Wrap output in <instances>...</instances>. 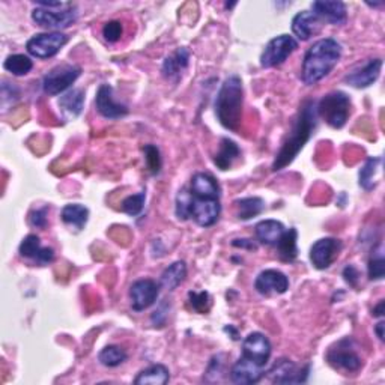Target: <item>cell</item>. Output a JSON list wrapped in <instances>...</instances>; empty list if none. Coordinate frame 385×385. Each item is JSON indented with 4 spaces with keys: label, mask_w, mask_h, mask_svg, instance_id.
I'll list each match as a JSON object with an SVG mask.
<instances>
[{
    "label": "cell",
    "mask_w": 385,
    "mask_h": 385,
    "mask_svg": "<svg viewBox=\"0 0 385 385\" xmlns=\"http://www.w3.org/2000/svg\"><path fill=\"white\" fill-rule=\"evenodd\" d=\"M232 246L238 248H247V250H256V244L252 239H234L232 241Z\"/></svg>",
    "instance_id": "obj_42"
},
{
    "label": "cell",
    "mask_w": 385,
    "mask_h": 385,
    "mask_svg": "<svg viewBox=\"0 0 385 385\" xmlns=\"http://www.w3.org/2000/svg\"><path fill=\"white\" fill-rule=\"evenodd\" d=\"M298 232L295 228H291L289 230H284L280 241L277 243V252H279V257L284 262H292L295 257L298 256Z\"/></svg>",
    "instance_id": "obj_29"
},
{
    "label": "cell",
    "mask_w": 385,
    "mask_h": 385,
    "mask_svg": "<svg viewBox=\"0 0 385 385\" xmlns=\"http://www.w3.org/2000/svg\"><path fill=\"white\" fill-rule=\"evenodd\" d=\"M241 151L237 143L230 139H221L219 152L214 157V163L220 170H229L234 164V161L239 157Z\"/></svg>",
    "instance_id": "obj_28"
},
{
    "label": "cell",
    "mask_w": 385,
    "mask_h": 385,
    "mask_svg": "<svg viewBox=\"0 0 385 385\" xmlns=\"http://www.w3.org/2000/svg\"><path fill=\"white\" fill-rule=\"evenodd\" d=\"M310 367H300L288 358H280L274 366L268 370V378L273 384H302L307 381Z\"/></svg>",
    "instance_id": "obj_11"
},
{
    "label": "cell",
    "mask_w": 385,
    "mask_h": 385,
    "mask_svg": "<svg viewBox=\"0 0 385 385\" xmlns=\"http://www.w3.org/2000/svg\"><path fill=\"white\" fill-rule=\"evenodd\" d=\"M298 49V42L291 35H280L266 44L261 55L262 68H274L282 65L292 53Z\"/></svg>",
    "instance_id": "obj_10"
},
{
    "label": "cell",
    "mask_w": 385,
    "mask_h": 385,
    "mask_svg": "<svg viewBox=\"0 0 385 385\" xmlns=\"http://www.w3.org/2000/svg\"><path fill=\"white\" fill-rule=\"evenodd\" d=\"M316 121H318L316 103L313 100L304 101L300 109L298 118L295 119L292 131L289 132L288 139L284 140L279 154L275 155V160L273 163L274 172H279V170L284 169L286 166L291 164L295 158H297L300 151L309 142L313 131H315Z\"/></svg>",
    "instance_id": "obj_1"
},
{
    "label": "cell",
    "mask_w": 385,
    "mask_h": 385,
    "mask_svg": "<svg viewBox=\"0 0 385 385\" xmlns=\"http://www.w3.org/2000/svg\"><path fill=\"white\" fill-rule=\"evenodd\" d=\"M382 163V158L375 157L366 161V164L360 170V185L366 191H370L376 187V175L379 173V166Z\"/></svg>",
    "instance_id": "obj_32"
},
{
    "label": "cell",
    "mask_w": 385,
    "mask_h": 385,
    "mask_svg": "<svg viewBox=\"0 0 385 385\" xmlns=\"http://www.w3.org/2000/svg\"><path fill=\"white\" fill-rule=\"evenodd\" d=\"M342 58V46L333 38L316 41L307 50L302 60L301 80L304 85L313 86L324 80Z\"/></svg>",
    "instance_id": "obj_2"
},
{
    "label": "cell",
    "mask_w": 385,
    "mask_h": 385,
    "mask_svg": "<svg viewBox=\"0 0 385 385\" xmlns=\"http://www.w3.org/2000/svg\"><path fill=\"white\" fill-rule=\"evenodd\" d=\"M235 207L238 209L239 220H252L264 212L265 202L261 198H244L237 200Z\"/></svg>",
    "instance_id": "obj_31"
},
{
    "label": "cell",
    "mask_w": 385,
    "mask_h": 385,
    "mask_svg": "<svg viewBox=\"0 0 385 385\" xmlns=\"http://www.w3.org/2000/svg\"><path fill=\"white\" fill-rule=\"evenodd\" d=\"M80 74H82V68L71 64H64L53 68L42 80L44 92L51 96L65 92L69 86L76 83Z\"/></svg>",
    "instance_id": "obj_8"
},
{
    "label": "cell",
    "mask_w": 385,
    "mask_h": 385,
    "mask_svg": "<svg viewBox=\"0 0 385 385\" xmlns=\"http://www.w3.org/2000/svg\"><path fill=\"white\" fill-rule=\"evenodd\" d=\"M188 300H190V304L193 310H196L198 313H207L211 307V297L208 292H190L188 293Z\"/></svg>",
    "instance_id": "obj_37"
},
{
    "label": "cell",
    "mask_w": 385,
    "mask_h": 385,
    "mask_svg": "<svg viewBox=\"0 0 385 385\" xmlns=\"http://www.w3.org/2000/svg\"><path fill=\"white\" fill-rule=\"evenodd\" d=\"M68 42V37L60 32L37 33L26 44V49L31 56L37 59H50L56 56Z\"/></svg>",
    "instance_id": "obj_7"
},
{
    "label": "cell",
    "mask_w": 385,
    "mask_h": 385,
    "mask_svg": "<svg viewBox=\"0 0 385 385\" xmlns=\"http://www.w3.org/2000/svg\"><path fill=\"white\" fill-rule=\"evenodd\" d=\"M103 37L105 41L109 42H118L122 37V24L121 22H109L104 24L103 28Z\"/></svg>",
    "instance_id": "obj_39"
},
{
    "label": "cell",
    "mask_w": 385,
    "mask_h": 385,
    "mask_svg": "<svg viewBox=\"0 0 385 385\" xmlns=\"http://www.w3.org/2000/svg\"><path fill=\"white\" fill-rule=\"evenodd\" d=\"M160 284L151 279L137 280L130 288L131 307L136 311H143L151 307L158 298Z\"/></svg>",
    "instance_id": "obj_13"
},
{
    "label": "cell",
    "mask_w": 385,
    "mask_h": 385,
    "mask_svg": "<svg viewBox=\"0 0 385 385\" xmlns=\"http://www.w3.org/2000/svg\"><path fill=\"white\" fill-rule=\"evenodd\" d=\"M265 367L257 366L256 363L241 357L239 360L232 366L230 369V381L239 385H252L257 384L265 376Z\"/></svg>",
    "instance_id": "obj_17"
},
{
    "label": "cell",
    "mask_w": 385,
    "mask_h": 385,
    "mask_svg": "<svg viewBox=\"0 0 385 385\" xmlns=\"http://www.w3.org/2000/svg\"><path fill=\"white\" fill-rule=\"evenodd\" d=\"M221 212L219 199L196 198L190 191L182 188L176 196V217L179 220H194L200 228L216 225Z\"/></svg>",
    "instance_id": "obj_4"
},
{
    "label": "cell",
    "mask_w": 385,
    "mask_h": 385,
    "mask_svg": "<svg viewBox=\"0 0 385 385\" xmlns=\"http://www.w3.org/2000/svg\"><path fill=\"white\" fill-rule=\"evenodd\" d=\"M19 252L23 257L28 259H33L35 262H38L41 265L50 264L53 259H55V252L53 248L49 247H42L41 241L37 235H28L20 244Z\"/></svg>",
    "instance_id": "obj_21"
},
{
    "label": "cell",
    "mask_w": 385,
    "mask_h": 385,
    "mask_svg": "<svg viewBox=\"0 0 385 385\" xmlns=\"http://www.w3.org/2000/svg\"><path fill=\"white\" fill-rule=\"evenodd\" d=\"M187 277V265L184 261L173 262L172 265H169L166 270L161 274L160 279V286L167 291L176 289L179 284H181Z\"/></svg>",
    "instance_id": "obj_27"
},
{
    "label": "cell",
    "mask_w": 385,
    "mask_h": 385,
    "mask_svg": "<svg viewBox=\"0 0 385 385\" xmlns=\"http://www.w3.org/2000/svg\"><path fill=\"white\" fill-rule=\"evenodd\" d=\"M190 193L202 199H220V187L216 178L203 172L196 173L191 178Z\"/></svg>",
    "instance_id": "obj_22"
},
{
    "label": "cell",
    "mask_w": 385,
    "mask_h": 385,
    "mask_svg": "<svg viewBox=\"0 0 385 385\" xmlns=\"http://www.w3.org/2000/svg\"><path fill=\"white\" fill-rule=\"evenodd\" d=\"M85 92L82 89H73L59 98V109L65 119H74L83 112Z\"/></svg>",
    "instance_id": "obj_23"
},
{
    "label": "cell",
    "mask_w": 385,
    "mask_h": 385,
    "mask_svg": "<svg viewBox=\"0 0 385 385\" xmlns=\"http://www.w3.org/2000/svg\"><path fill=\"white\" fill-rule=\"evenodd\" d=\"M384 306H385V302L384 301H381L378 306H376L375 309H373V316H376V318H382L384 316Z\"/></svg>",
    "instance_id": "obj_43"
},
{
    "label": "cell",
    "mask_w": 385,
    "mask_h": 385,
    "mask_svg": "<svg viewBox=\"0 0 385 385\" xmlns=\"http://www.w3.org/2000/svg\"><path fill=\"white\" fill-rule=\"evenodd\" d=\"M255 289L262 295H282L289 289V279L279 270H265L256 277Z\"/></svg>",
    "instance_id": "obj_18"
},
{
    "label": "cell",
    "mask_w": 385,
    "mask_h": 385,
    "mask_svg": "<svg viewBox=\"0 0 385 385\" xmlns=\"http://www.w3.org/2000/svg\"><path fill=\"white\" fill-rule=\"evenodd\" d=\"M143 152H145V160H146V164H148V169L151 170V173L157 175L161 169V155H160L158 148L154 145H146L145 148H143Z\"/></svg>",
    "instance_id": "obj_38"
},
{
    "label": "cell",
    "mask_w": 385,
    "mask_h": 385,
    "mask_svg": "<svg viewBox=\"0 0 385 385\" xmlns=\"http://www.w3.org/2000/svg\"><path fill=\"white\" fill-rule=\"evenodd\" d=\"M284 226L277 220H264L257 223L255 228L256 238L265 246H277L282 235L284 234Z\"/></svg>",
    "instance_id": "obj_24"
},
{
    "label": "cell",
    "mask_w": 385,
    "mask_h": 385,
    "mask_svg": "<svg viewBox=\"0 0 385 385\" xmlns=\"http://www.w3.org/2000/svg\"><path fill=\"white\" fill-rule=\"evenodd\" d=\"M318 118L324 119L331 128H342L351 112V100L345 92H330L316 104Z\"/></svg>",
    "instance_id": "obj_5"
},
{
    "label": "cell",
    "mask_w": 385,
    "mask_h": 385,
    "mask_svg": "<svg viewBox=\"0 0 385 385\" xmlns=\"http://www.w3.org/2000/svg\"><path fill=\"white\" fill-rule=\"evenodd\" d=\"M381 68H382V60L381 59H372L367 62V64L360 68L355 69L352 73L346 74L345 82L357 89H366L372 86L376 80H378L379 74H381Z\"/></svg>",
    "instance_id": "obj_19"
},
{
    "label": "cell",
    "mask_w": 385,
    "mask_h": 385,
    "mask_svg": "<svg viewBox=\"0 0 385 385\" xmlns=\"http://www.w3.org/2000/svg\"><path fill=\"white\" fill-rule=\"evenodd\" d=\"M60 219L67 226L73 228L76 230H82L89 219V209L80 203H69L65 205L60 212Z\"/></svg>",
    "instance_id": "obj_25"
},
{
    "label": "cell",
    "mask_w": 385,
    "mask_h": 385,
    "mask_svg": "<svg viewBox=\"0 0 385 385\" xmlns=\"http://www.w3.org/2000/svg\"><path fill=\"white\" fill-rule=\"evenodd\" d=\"M29 223L35 228H40V229L46 228L47 226V208L37 209V211L31 212Z\"/></svg>",
    "instance_id": "obj_40"
},
{
    "label": "cell",
    "mask_w": 385,
    "mask_h": 385,
    "mask_svg": "<svg viewBox=\"0 0 385 385\" xmlns=\"http://www.w3.org/2000/svg\"><path fill=\"white\" fill-rule=\"evenodd\" d=\"M243 82L238 76H230L221 85L216 100V114L219 122L230 131H238L243 121Z\"/></svg>",
    "instance_id": "obj_3"
},
{
    "label": "cell",
    "mask_w": 385,
    "mask_h": 385,
    "mask_svg": "<svg viewBox=\"0 0 385 385\" xmlns=\"http://www.w3.org/2000/svg\"><path fill=\"white\" fill-rule=\"evenodd\" d=\"M78 19V10L73 3H67L62 8L47 10V8H35L32 11V20L44 29L60 31L74 24Z\"/></svg>",
    "instance_id": "obj_6"
},
{
    "label": "cell",
    "mask_w": 385,
    "mask_h": 385,
    "mask_svg": "<svg viewBox=\"0 0 385 385\" xmlns=\"http://www.w3.org/2000/svg\"><path fill=\"white\" fill-rule=\"evenodd\" d=\"M170 379V372L166 366L163 364H154L149 366L148 369L142 370L136 379H134V384L137 385H166Z\"/></svg>",
    "instance_id": "obj_26"
},
{
    "label": "cell",
    "mask_w": 385,
    "mask_h": 385,
    "mask_svg": "<svg viewBox=\"0 0 385 385\" xmlns=\"http://www.w3.org/2000/svg\"><path fill=\"white\" fill-rule=\"evenodd\" d=\"M327 361L334 369L345 372H357L363 366L361 358L358 357L352 346L351 339L340 340L333 348H330L327 352Z\"/></svg>",
    "instance_id": "obj_9"
},
{
    "label": "cell",
    "mask_w": 385,
    "mask_h": 385,
    "mask_svg": "<svg viewBox=\"0 0 385 385\" xmlns=\"http://www.w3.org/2000/svg\"><path fill=\"white\" fill-rule=\"evenodd\" d=\"M342 252V243L336 238H322L310 248V261L316 270H327Z\"/></svg>",
    "instance_id": "obj_12"
},
{
    "label": "cell",
    "mask_w": 385,
    "mask_h": 385,
    "mask_svg": "<svg viewBox=\"0 0 385 385\" xmlns=\"http://www.w3.org/2000/svg\"><path fill=\"white\" fill-rule=\"evenodd\" d=\"M313 14H315L322 23L340 26L348 20L346 5L343 2H330V0H316L311 3Z\"/></svg>",
    "instance_id": "obj_16"
},
{
    "label": "cell",
    "mask_w": 385,
    "mask_h": 385,
    "mask_svg": "<svg viewBox=\"0 0 385 385\" xmlns=\"http://www.w3.org/2000/svg\"><path fill=\"white\" fill-rule=\"evenodd\" d=\"M369 6H381L382 3H367Z\"/></svg>",
    "instance_id": "obj_45"
},
{
    "label": "cell",
    "mask_w": 385,
    "mask_h": 385,
    "mask_svg": "<svg viewBox=\"0 0 385 385\" xmlns=\"http://www.w3.org/2000/svg\"><path fill=\"white\" fill-rule=\"evenodd\" d=\"M190 60V53L187 49H178L172 56L166 58L163 64V74L167 78H173L181 76L182 71L188 67Z\"/></svg>",
    "instance_id": "obj_30"
},
{
    "label": "cell",
    "mask_w": 385,
    "mask_h": 385,
    "mask_svg": "<svg viewBox=\"0 0 385 385\" xmlns=\"http://www.w3.org/2000/svg\"><path fill=\"white\" fill-rule=\"evenodd\" d=\"M145 200H146L145 191H142L139 194H132V196H128L127 199H123L121 208L123 212H127L128 216L136 217L143 211V207H145Z\"/></svg>",
    "instance_id": "obj_36"
},
{
    "label": "cell",
    "mask_w": 385,
    "mask_h": 385,
    "mask_svg": "<svg viewBox=\"0 0 385 385\" xmlns=\"http://www.w3.org/2000/svg\"><path fill=\"white\" fill-rule=\"evenodd\" d=\"M128 354L125 352V349L116 345L105 346L101 349V352L98 354V361H100L105 367H118L122 363L127 361Z\"/></svg>",
    "instance_id": "obj_33"
},
{
    "label": "cell",
    "mask_w": 385,
    "mask_h": 385,
    "mask_svg": "<svg viewBox=\"0 0 385 385\" xmlns=\"http://www.w3.org/2000/svg\"><path fill=\"white\" fill-rule=\"evenodd\" d=\"M96 110L105 119H121L128 114L127 105L114 101L113 87L110 85H101L95 96Z\"/></svg>",
    "instance_id": "obj_15"
},
{
    "label": "cell",
    "mask_w": 385,
    "mask_h": 385,
    "mask_svg": "<svg viewBox=\"0 0 385 385\" xmlns=\"http://www.w3.org/2000/svg\"><path fill=\"white\" fill-rule=\"evenodd\" d=\"M367 271H369V279L370 280H382L384 279L385 261H384L382 246H378L372 252V256L369 259V266H367Z\"/></svg>",
    "instance_id": "obj_35"
},
{
    "label": "cell",
    "mask_w": 385,
    "mask_h": 385,
    "mask_svg": "<svg viewBox=\"0 0 385 385\" xmlns=\"http://www.w3.org/2000/svg\"><path fill=\"white\" fill-rule=\"evenodd\" d=\"M384 327H385L384 320L378 322V324H376V327H375V333H376V336L379 337V340H384Z\"/></svg>",
    "instance_id": "obj_44"
},
{
    "label": "cell",
    "mask_w": 385,
    "mask_h": 385,
    "mask_svg": "<svg viewBox=\"0 0 385 385\" xmlns=\"http://www.w3.org/2000/svg\"><path fill=\"white\" fill-rule=\"evenodd\" d=\"M343 277H345V282L349 283L351 286H357L358 283V277H360V274H358L357 271V268L354 265H348L345 270H343Z\"/></svg>",
    "instance_id": "obj_41"
},
{
    "label": "cell",
    "mask_w": 385,
    "mask_h": 385,
    "mask_svg": "<svg viewBox=\"0 0 385 385\" xmlns=\"http://www.w3.org/2000/svg\"><path fill=\"white\" fill-rule=\"evenodd\" d=\"M3 68L8 71V73H11L12 76L22 77V76H26L28 73H31V69L33 68V62L31 60V58L24 56V55H11L6 58Z\"/></svg>",
    "instance_id": "obj_34"
},
{
    "label": "cell",
    "mask_w": 385,
    "mask_h": 385,
    "mask_svg": "<svg viewBox=\"0 0 385 385\" xmlns=\"http://www.w3.org/2000/svg\"><path fill=\"white\" fill-rule=\"evenodd\" d=\"M247 360L265 367L271 357V343L262 333L248 334L243 342V355Z\"/></svg>",
    "instance_id": "obj_14"
},
{
    "label": "cell",
    "mask_w": 385,
    "mask_h": 385,
    "mask_svg": "<svg viewBox=\"0 0 385 385\" xmlns=\"http://www.w3.org/2000/svg\"><path fill=\"white\" fill-rule=\"evenodd\" d=\"M322 29V22L310 11H301L292 19V32L301 41L315 37Z\"/></svg>",
    "instance_id": "obj_20"
},
{
    "label": "cell",
    "mask_w": 385,
    "mask_h": 385,
    "mask_svg": "<svg viewBox=\"0 0 385 385\" xmlns=\"http://www.w3.org/2000/svg\"><path fill=\"white\" fill-rule=\"evenodd\" d=\"M235 3H226V8H234Z\"/></svg>",
    "instance_id": "obj_46"
}]
</instances>
